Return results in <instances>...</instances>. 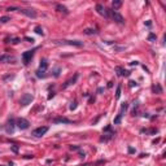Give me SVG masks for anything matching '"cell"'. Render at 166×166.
Segmentation results:
<instances>
[{
  "mask_svg": "<svg viewBox=\"0 0 166 166\" xmlns=\"http://www.w3.org/2000/svg\"><path fill=\"white\" fill-rule=\"evenodd\" d=\"M112 5H113V8L117 11V8H119V7L122 5V1H121V0H114V1L112 3Z\"/></svg>",
  "mask_w": 166,
  "mask_h": 166,
  "instance_id": "cell-19",
  "label": "cell"
},
{
  "mask_svg": "<svg viewBox=\"0 0 166 166\" xmlns=\"http://www.w3.org/2000/svg\"><path fill=\"white\" fill-rule=\"evenodd\" d=\"M128 153H135V149H134V148H131V147H130V148H128Z\"/></svg>",
  "mask_w": 166,
  "mask_h": 166,
  "instance_id": "cell-36",
  "label": "cell"
},
{
  "mask_svg": "<svg viewBox=\"0 0 166 166\" xmlns=\"http://www.w3.org/2000/svg\"><path fill=\"white\" fill-rule=\"evenodd\" d=\"M84 156H86L84 152H79V157H84Z\"/></svg>",
  "mask_w": 166,
  "mask_h": 166,
  "instance_id": "cell-38",
  "label": "cell"
},
{
  "mask_svg": "<svg viewBox=\"0 0 166 166\" xmlns=\"http://www.w3.org/2000/svg\"><path fill=\"white\" fill-rule=\"evenodd\" d=\"M130 65L131 66H136V65H139V62H138V61H132V62H130Z\"/></svg>",
  "mask_w": 166,
  "mask_h": 166,
  "instance_id": "cell-32",
  "label": "cell"
},
{
  "mask_svg": "<svg viewBox=\"0 0 166 166\" xmlns=\"http://www.w3.org/2000/svg\"><path fill=\"white\" fill-rule=\"evenodd\" d=\"M56 11L64 13V14H68V13H69L68 8H66L65 5H62V4H56Z\"/></svg>",
  "mask_w": 166,
  "mask_h": 166,
  "instance_id": "cell-15",
  "label": "cell"
},
{
  "mask_svg": "<svg viewBox=\"0 0 166 166\" xmlns=\"http://www.w3.org/2000/svg\"><path fill=\"white\" fill-rule=\"evenodd\" d=\"M156 39H157V36H156L153 33H151V34L148 35V40H149V42H156Z\"/></svg>",
  "mask_w": 166,
  "mask_h": 166,
  "instance_id": "cell-26",
  "label": "cell"
},
{
  "mask_svg": "<svg viewBox=\"0 0 166 166\" xmlns=\"http://www.w3.org/2000/svg\"><path fill=\"white\" fill-rule=\"evenodd\" d=\"M34 31H35V33H36V34H39V35H42V36H43V35H44V33H43V29H42V27H40V26H35V29H34Z\"/></svg>",
  "mask_w": 166,
  "mask_h": 166,
  "instance_id": "cell-21",
  "label": "cell"
},
{
  "mask_svg": "<svg viewBox=\"0 0 166 166\" xmlns=\"http://www.w3.org/2000/svg\"><path fill=\"white\" fill-rule=\"evenodd\" d=\"M103 92H104V88H103V87H99V88H97V94H103Z\"/></svg>",
  "mask_w": 166,
  "mask_h": 166,
  "instance_id": "cell-33",
  "label": "cell"
},
{
  "mask_svg": "<svg viewBox=\"0 0 166 166\" xmlns=\"http://www.w3.org/2000/svg\"><path fill=\"white\" fill-rule=\"evenodd\" d=\"M47 68H48V61H47V58H42V60H40V65H39V70L45 71V70H47Z\"/></svg>",
  "mask_w": 166,
  "mask_h": 166,
  "instance_id": "cell-14",
  "label": "cell"
},
{
  "mask_svg": "<svg viewBox=\"0 0 166 166\" xmlns=\"http://www.w3.org/2000/svg\"><path fill=\"white\" fill-rule=\"evenodd\" d=\"M145 25H147V26H151V25H152V22H151V21H147V22H145Z\"/></svg>",
  "mask_w": 166,
  "mask_h": 166,
  "instance_id": "cell-40",
  "label": "cell"
},
{
  "mask_svg": "<svg viewBox=\"0 0 166 166\" xmlns=\"http://www.w3.org/2000/svg\"><path fill=\"white\" fill-rule=\"evenodd\" d=\"M119 97H121V84L117 86V90H116V99L118 100Z\"/></svg>",
  "mask_w": 166,
  "mask_h": 166,
  "instance_id": "cell-23",
  "label": "cell"
},
{
  "mask_svg": "<svg viewBox=\"0 0 166 166\" xmlns=\"http://www.w3.org/2000/svg\"><path fill=\"white\" fill-rule=\"evenodd\" d=\"M116 71H117V74H118L119 77H128V75H130V71H128V70H124V69L121 68V66H117V68H116Z\"/></svg>",
  "mask_w": 166,
  "mask_h": 166,
  "instance_id": "cell-13",
  "label": "cell"
},
{
  "mask_svg": "<svg viewBox=\"0 0 166 166\" xmlns=\"http://www.w3.org/2000/svg\"><path fill=\"white\" fill-rule=\"evenodd\" d=\"M70 151H79V148H78V147H70Z\"/></svg>",
  "mask_w": 166,
  "mask_h": 166,
  "instance_id": "cell-35",
  "label": "cell"
},
{
  "mask_svg": "<svg viewBox=\"0 0 166 166\" xmlns=\"http://www.w3.org/2000/svg\"><path fill=\"white\" fill-rule=\"evenodd\" d=\"M20 42H21L20 38H13V39H12V44H18Z\"/></svg>",
  "mask_w": 166,
  "mask_h": 166,
  "instance_id": "cell-28",
  "label": "cell"
},
{
  "mask_svg": "<svg viewBox=\"0 0 166 166\" xmlns=\"http://www.w3.org/2000/svg\"><path fill=\"white\" fill-rule=\"evenodd\" d=\"M25 158H27V160H30V158H33V156H30V154H26V156H25Z\"/></svg>",
  "mask_w": 166,
  "mask_h": 166,
  "instance_id": "cell-39",
  "label": "cell"
},
{
  "mask_svg": "<svg viewBox=\"0 0 166 166\" xmlns=\"http://www.w3.org/2000/svg\"><path fill=\"white\" fill-rule=\"evenodd\" d=\"M14 62L16 61V58H14V56H12V55H8V53H5V55H1L0 56V62Z\"/></svg>",
  "mask_w": 166,
  "mask_h": 166,
  "instance_id": "cell-11",
  "label": "cell"
},
{
  "mask_svg": "<svg viewBox=\"0 0 166 166\" xmlns=\"http://www.w3.org/2000/svg\"><path fill=\"white\" fill-rule=\"evenodd\" d=\"M113 135H114V132H110V134H105L104 132V136H101L100 141H108L109 139H112V138H113Z\"/></svg>",
  "mask_w": 166,
  "mask_h": 166,
  "instance_id": "cell-16",
  "label": "cell"
},
{
  "mask_svg": "<svg viewBox=\"0 0 166 166\" xmlns=\"http://www.w3.org/2000/svg\"><path fill=\"white\" fill-rule=\"evenodd\" d=\"M77 101H74V103H71V105H70V110H74V109H77Z\"/></svg>",
  "mask_w": 166,
  "mask_h": 166,
  "instance_id": "cell-30",
  "label": "cell"
},
{
  "mask_svg": "<svg viewBox=\"0 0 166 166\" xmlns=\"http://www.w3.org/2000/svg\"><path fill=\"white\" fill-rule=\"evenodd\" d=\"M96 12H97L100 16H104V17H109L108 9L105 8V7L103 5V4H96Z\"/></svg>",
  "mask_w": 166,
  "mask_h": 166,
  "instance_id": "cell-8",
  "label": "cell"
},
{
  "mask_svg": "<svg viewBox=\"0 0 166 166\" xmlns=\"http://www.w3.org/2000/svg\"><path fill=\"white\" fill-rule=\"evenodd\" d=\"M60 73H61V68H60V66H56V68L53 69L52 74H53L55 78H58V77H60Z\"/></svg>",
  "mask_w": 166,
  "mask_h": 166,
  "instance_id": "cell-17",
  "label": "cell"
},
{
  "mask_svg": "<svg viewBox=\"0 0 166 166\" xmlns=\"http://www.w3.org/2000/svg\"><path fill=\"white\" fill-rule=\"evenodd\" d=\"M14 126H16L14 121H13V119H9L8 123H7V126H5L7 134H13V132H14Z\"/></svg>",
  "mask_w": 166,
  "mask_h": 166,
  "instance_id": "cell-12",
  "label": "cell"
},
{
  "mask_svg": "<svg viewBox=\"0 0 166 166\" xmlns=\"http://www.w3.org/2000/svg\"><path fill=\"white\" fill-rule=\"evenodd\" d=\"M25 40H27L29 43H34V39L33 38H29V36H25Z\"/></svg>",
  "mask_w": 166,
  "mask_h": 166,
  "instance_id": "cell-31",
  "label": "cell"
},
{
  "mask_svg": "<svg viewBox=\"0 0 166 166\" xmlns=\"http://www.w3.org/2000/svg\"><path fill=\"white\" fill-rule=\"evenodd\" d=\"M35 73H36V77H38V78H44L45 77L44 71H42V70H36Z\"/></svg>",
  "mask_w": 166,
  "mask_h": 166,
  "instance_id": "cell-27",
  "label": "cell"
},
{
  "mask_svg": "<svg viewBox=\"0 0 166 166\" xmlns=\"http://www.w3.org/2000/svg\"><path fill=\"white\" fill-rule=\"evenodd\" d=\"M55 124H58V123H64V124H70V123H74L71 121V119H68V118H65V117H56L52 121Z\"/></svg>",
  "mask_w": 166,
  "mask_h": 166,
  "instance_id": "cell-9",
  "label": "cell"
},
{
  "mask_svg": "<svg viewBox=\"0 0 166 166\" xmlns=\"http://www.w3.org/2000/svg\"><path fill=\"white\" fill-rule=\"evenodd\" d=\"M122 116H123V114H121V113H118L117 114V117L116 118H114V124H118V123H121V119H122Z\"/></svg>",
  "mask_w": 166,
  "mask_h": 166,
  "instance_id": "cell-20",
  "label": "cell"
},
{
  "mask_svg": "<svg viewBox=\"0 0 166 166\" xmlns=\"http://www.w3.org/2000/svg\"><path fill=\"white\" fill-rule=\"evenodd\" d=\"M153 91H154V92H157V94H161V92H162V88H161V86H160V84H156V86L153 87Z\"/></svg>",
  "mask_w": 166,
  "mask_h": 166,
  "instance_id": "cell-24",
  "label": "cell"
},
{
  "mask_svg": "<svg viewBox=\"0 0 166 166\" xmlns=\"http://www.w3.org/2000/svg\"><path fill=\"white\" fill-rule=\"evenodd\" d=\"M8 21H11V18H9L8 16H3V17H0V24H7Z\"/></svg>",
  "mask_w": 166,
  "mask_h": 166,
  "instance_id": "cell-22",
  "label": "cell"
},
{
  "mask_svg": "<svg viewBox=\"0 0 166 166\" xmlns=\"http://www.w3.org/2000/svg\"><path fill=\"white\" fill-rule=\"evenodd\" d=\"M108 13H109V17H112V20L114 22H117V24H119V25L124 24V18L122 17V14H119L118 11H116V9L110 11V9H108Z\"/></svg>",
  "mask_w": 166,
  "mask_h": 166,
  "instance_id": "cell-1",
  "label": "cell"
},
{
  "mask_svg": "<svg viewBox=\"0 0 166 166\" xmlns=\"http://www.w3.org/2000/svg\"><path fill=\"white\" fill-rule=\"evenodd\" d=\"M12 151H13V152H16V153H17V152H18V148H17L16 145H12Z\"/></svg>",
  "mask_w": 166,
  "mask_h": 166,
  "instance_id": "cell-34",
  "label": "cell"
},
{
  "mask_svg": "<svg viewBox=\"0 0 166 166\" xmlns=\"http://www.w3.org/2000/svg\"><path fill=\"white\" fill-rule=\"evenodd\" d=\"M127 108H128V104H127V103L122 104V107H121V112H119V113H121V114H123V112H126V110H127Z\"/></svg>",
  "mask_w": 166,
  "mask_h": 166,
  "instance_id": "cell-25",
  "label": "cell"
},
{
  "mask_svg": "<svg viewBox=\"0 0 166 166\" xmlns=\"http://www.w3.org/2000/svg\"><path fill=\"white\" fill-rule=\"evenodd\" d=\"M7 11H8V12H12V11H20V9H18L17 7H8Z\"/></svg>",
  "mask_w": 166,
  "mask_h": 166,
  "instance_id": "cell-29",
  "label": "cell"
},
{
  "mask_svg": "<svg viewBox=\"0 0 166 166\" xmlns=\"http://www.w3.org/2000/svg\"><path fill=\"white\" fill-rule=\"evenodd\" d=\"M47 131H48V127H47V126H42V127L35 128V130L33 131V135L36 136V138H40V136H43Z\"/></svg>",
  "mask_w": 166,
  "mask_h": 166,
  "instance_id": "cell-7",
  "label": "cell"
},
{
  "mask_svg": "<svg viewBox=\"0 0 166 166\" xmlns=\"http://www.w3.org/2000/svg\"><path fill=\"white\" fill-rule=\"evenodd\" d=\"M36 49V48H35ZM35 49H31V51H26V52L22 53V61H24L25 65H27L30 61H31V58L34 57V53H35Z\"/></svg>",
  "mask_w": 166,
  "mask_h": 166,
  "instance_id": "cell-4",
  "label": "cell"
},
{
  "mask_svg": "<svg viewBox=\"0 0 166 166\" xmlns=\"http://www.w3.org/2000/svg\"><path fill=\"white\" fill-rule=\"evenodd\" d=\"M78 77H79V74H74V77H71L70 78V79H68L65 83H64V84H62V87H61V88L62 90H65V88H68V87L69 86H71V84H74V83L78 81Z\"/></svg>",
  "mask_w": 166,
  "mask_h": 166,
  "instance_id": "cell-10",
  "label": "cell"
},
{
  "mask_svg": "<svg viewBox=\"0 0 166 166\" xmlns=\"http://www.w3.org/2000/svg\"><path fill=\"white\" fill-rule=\"evenodd\" d=\"M134 86H136V82H134V81H130V87H134Z\"/></svg>",
  "mask_w": 166,
  "mask_h": 166,
  "instance_id": "cell-37",
  "label": "cell"
},
{
  "mask_svg": "<svg viewBox=\"0 0 166 166\" xmlns=\"http://www.w3.org/2000/svg\"><path fill=\"white\" fill-rule=\"evenodd\" d=\"M83 33H84L86 35H95L97 31H96L95 29H84V30H83Z\"/></svg>",
  "mask_w": 166,
  "mask_h": 166,
  "instance_id": "cell-18",
  "label": "cell"
},
{
  "mask_svg": "<svg viewBox=\"0 0 166 166\" xmlns=\"http://www.w3.org/2000/svg\"><path fill=\"white\" fill-rule=\"evenodd\" d=\"M20 12H21L24 16H26V17H30V18H36V16H38V13H36V11H35V9H33V8H25V9H20Z\"/></svg>",
  "mask_w": 166,
  "mask_h": 166,
  "instance_id": "cell-5",
  "label": "cell"
},
{
  "mask_svg": "<svg viewBox=\"0 0 166 166\" xmlns=\"http://www.w3.org/2000/svg\"><path fill=\"white\" fill-rule=\"evenodd\" d=\"M108 87H109V88H110V87H113V82H109L108 83Z\"/></svg>",
  "mask_w": 166,
  "mask_h": 166,
  "instance_id": "cell-41",
  "label": "cell"
},
{
  "mask_svg": "<svg viewBox=\"0 0 166 166\" xmlns=\"http://www.w3.org/2000/svg\"><path fill=\"white\" fill-rule=\"evenodd\" d=\"M56 44H68V45H74V47H82L83 42L79 40H55Z\"/></svg>",
  "mask_w": 166,
  "mask_h": 166,
  "instance_id": "cell-3",
  "label": "cell"
},
{
  "mask_svg": "<svg viewBox=\"0 0 166 166\" xmlns=\"http://www.w3.org/2000/svg\"><path fill=\"white\" fill-rule=\"evenodd\" d=\"M16 124H17L18 128H21V130H26V128H29L30 122L27 121L26 118H18L17 122H16Z\"/></svg>",
  "mask_w": 166,
  "mask_h": 166,
  "instance_id": "cell-6",
  "label": "cell"
},
{
  "mask_svg": "<svg viewBox=\"0 0 166 166\" xmlns=\"http://www.w3.org/2000/svg\"><path fill=\"white\" fill-rule=\"evenodd\" d=\"M33 100H34V96L31 94H24L20 99V105L21 107H27L29 104H31Z\"/></svg>",
  "mask_w": 166,
  "mask_h": 166,
  "instance_id": "cell-2",
  "label": "cell"
}]
</instances>
